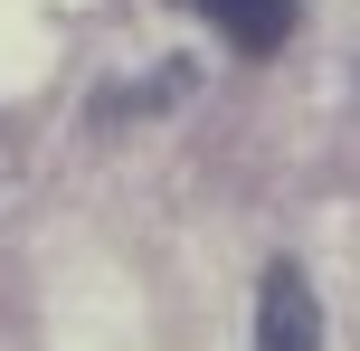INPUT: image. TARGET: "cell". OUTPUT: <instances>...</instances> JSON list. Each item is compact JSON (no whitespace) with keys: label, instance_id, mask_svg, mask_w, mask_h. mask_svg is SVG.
<instances>
[{"label":"cell","instance_id":"6da1fadb","mask_svg":"<svg viewBox=\"0 0 360 351\" xmlns=\"http://www.w3.org/2000/svg\"><path fill=\"white\" fill-rule=\"evenodd\" d=\"M256 351H323V295L294 257H275L256 285Z\"/></svg>","mask_w":360,"mask_h":351},{"label":"cell","instance_id":"7a4b0ae2","mask_svg":"<svg viewBox=\"0 0 360 351\" xmlns=\"http://www.w3.org/2000/svg\"><path fill=\"white\" fill-rule=\"evenodd\" d=\"M190 10L209 19L237 57H275L294 38V19H304V0H190Z\"/></svg>","mask_w":360,"mask_h":351}]
</instances>
